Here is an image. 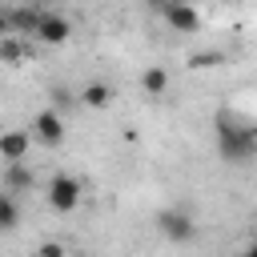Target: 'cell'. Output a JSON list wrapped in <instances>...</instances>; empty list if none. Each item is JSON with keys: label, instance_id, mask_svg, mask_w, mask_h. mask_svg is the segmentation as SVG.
Returning a JSON list of instances; mask_svg holds the SVG:
<instances>
[{"label": "cell", "instance_id": "cell-1", "mask_svg": "<svg viewBox=\"0 0 257 257\" xmlns=\"http://www.w3.org/2000/svg\"><path fill=\"white\" fill-rule=\"evenodd\" d=\"M217 153L229 161V165H245L253 153H257V133L249 120H233L229 112L217 116Z\"/></svg>", "mask_w": 257, "mask_h": 257}, {"label": "cell", "instance_id": "cell-2", "mask_svg": "<svg viewBox=\"0 0 257 257\" xmlns=\"http://www.w3.org/2000/svg\"><path fill=\"white\" fill-rule=\"evenodd\" d=\"M157 229H161V237H169L177 245H185V241L197 237V221H193L189 209H161L157 213Z\"/></svg>", "mask_w": 257, "mask_h": 257}, {"label": "cell", "instance_id": "cell-3", "mask_svg": "<svg viewBox=\"0 0 257 257\" xmlns=\"http://www.w3.org/2000/svg\"><path fill=\"white\" fill-rule=\"evenodd\" d=\"M32 141H40L44 149H56V145H64V116L56 112V108H40L36 116H32V133H28Z\"/></svg>", "mask_w": 257, "mask_h": 257}, {"label": "cell", "instance_id": "cell-4", "mask_svg": "<svg viewBox=\"0 0 257 257\" xmlns=\"http://www.w3.org/2000/svg\"><path fill=\"white\" fill-rule=\"evenodd\" d=\"M80 181L76 177H68V173H56L52 181H48V205L56 209V213H72L76 205H80Z\"/></svg>", "mask_w": 257, "mask_h": 257}, {"label": "cell", "instance_id": "cell-5", "mask_svg": "<svg viewBox=\"0 0 257 257\" xmlns=\"http://www.w3.org/2000/svg\"><path fill=\"white\" fill-rule=\"evenodd\" d=\"M161 16H165V24L173 32H197L201 28V12L193 4H185V0H165L161 4Z\"/></svg>", "mask_w": 257, "mask_h": 257}, {"label": "cell", "instance_id": "cell-6", "mask_svg": "<svg viewBox=\"0 0 257 257\" xmlns=\"http://www.w3.org/2000/svg\"><path fill=\"white\" fill-rule=\"evenodd\" d=\"M36 40H44V44H64L68 36H72V24L64 20V16H56V12H40V20H36V32H32Z\"/></svg>", "mask_w": 257, "mask_h": 257}, {"label": "cell", "instance_id": "cell-7", "mask_svg": "<svg viewBox=\"0 0 257 257\" xmlns=\"http://www.w3.org/2000/svg\"><path fill=\"white\" fill-rule=\"evenodd\" d=\"M28 149H32V137H28L24 128H8V133H0V161H4V165L24 161Z\"/></svg>", "mask_w": 257, "mask_h": 257}, {"label": "cell", "instance_id": "cell-8", "mask_svg": "<svg viewBox=\"0 0 257 257\" xmlns=\"http://www.w3.org/2000/svg\"><path fill=\"white\" fill-rule=\"evenodd\" d=\"M32 185H36V173H32V169H24V161H12V165L4 169V189H8V193L32 189Z\"/></svg>", "mask_w": 257, "mask_h": 257}, {"label": "cell", "instance_id": "cell-9", "mask_svg": "<svg viewBox=\"0 0 257 257\" xmlns=\"http://www.w3.org/2000/svg\"><path fill=\"white\" fill-rule=\"evenodd\" d=\"M36 20H40V8H36V4L8 8V24H12V32H36Z\"/></svg>", "mask_w": 257, "mask_h": 257}, {"label": "cell", "instance_id": "cell-10", "mask_svg": "<svg viewBox=\"0 0 257 257\" xmlns=\"http://www.w3.org/2000/svg\"><path fill=\"white\" fill-rule=\"evenodd\" d=\"M80 104H84V108H108V104H112V88H108L104 80H92V84L80 88Z\"/></svg>", "mask_w": 257, "mask_h": 257}, {"label": "cell", "instance_id": "cell-11", "mask_svg": "<svg viewBox=\"0 0 257 257\" xmlns=\"http://www.w3.org/2000/svg\"><path fill=\"white\" fill-rule=\"evenodd\" d=\"M141 88H145L149 96H165V92H169V72H165L161 64H149V68L141 72Z\"/></svg>", "mask_w": 257, "mask_h": 257}, {"label": "cell", "instance_id": "cell-12", "mask_svg": "<svg viewBox=\"0 0 257 257\" xmlns=\"http://www.w3.org/2000/svg\"><path fill=\"white\" fill-rule=\"evenodd\" d=\"M20 225V205L12 201V193H0V233Z\"/></svg>", "mask_w": 257, "mask_h": 257}, {"label": "cell", "instance_id": "cell-13", "mask_svg": "<svg viewBox=\"0 0 257 257\" xmlns=\"http://www.w3.org/2000/svg\"><path fill=\"white\" fill-rule=\"evenodd\" d=\"M20 56H24L20 40H16V36H0V60H4V64H16Z\"/></svg>", "mask_w": 257, "mask_h": 257}, {"label": "cell", "instance_id": "cell-14", "mask_svg": "<svg viewBox=\"0 0 257 257\" xmlns=\"http://www.w3.org/2000/svg\"><path fill=\"white\" fill-rule=\"evenodd\" d=\"M189 64L193 68H213V64H221V52H197V56H189Z\"/></svg>", "mask_w": 257, "mask_h": 257}, {"label": "cell", "instance_id": "cell-15", "mask_svg": "<svg viewBox=\"0 0 257 257\" xmlns=\"http://www.w3.org/2000/svg\"><path fill=\"white\" fill-rule=\"evenodd\" d=\"M36 257H68V249H64L60 241H44V245L36 249Z\"/></svg>", "mask_w": 257, "mask_h": 257}, {"label": "cell", "instance_id": "cell-16", "mask_svg": "<svg viewBox=\"0 0 257 257\" xmlns=\"http://www.w3.org/2000/svg\"><path fill=\"white\" fill-rule=\"evenodd\" d=\"M12 32V24H8V8H0V36H8Z\"/></svg>", "mask_w": 257, "mask_h": 257}, {"label": "cell", "instance_id": "cell-17", "mask_svg": "<svg viewBox=\"0 0 257 257\" xmlns=\"http://www.w3.org/2000/svg\"><path fill=\"white\" fill-rule=\"evenodd\" d=\"M237 257H257V253H253V249H245V253H237Z\"/></svg>", "mask_w": 257, "mask_h": 257}, {"label": "cell", "instance_id": "cell-18", "mask_svg": "<svg viewBox=\"0 0 257 257\" xmlns=\"http://www.w3.org/2000/svg\"><path fill=\"white\" fill-rule=\"evenodd\" d=\"M32 4H36V8H40V4H52V0H32Z\"/></svg>", "mask_w": 257, "mask_h": 257}, {"label": "cell", "instance_id": "cell-19", "mask_svg": "<svg viewBox=\"0 0 257 257\" xmlns=\"http://www.w3.org/2000/svg\"><path fill=\"white\" fill-rule=\"evenodd\" d=\"M221 4H237V0H221Z\"/></svg>", "mask_w": 257, "mask_h": 257}]
</instances>
